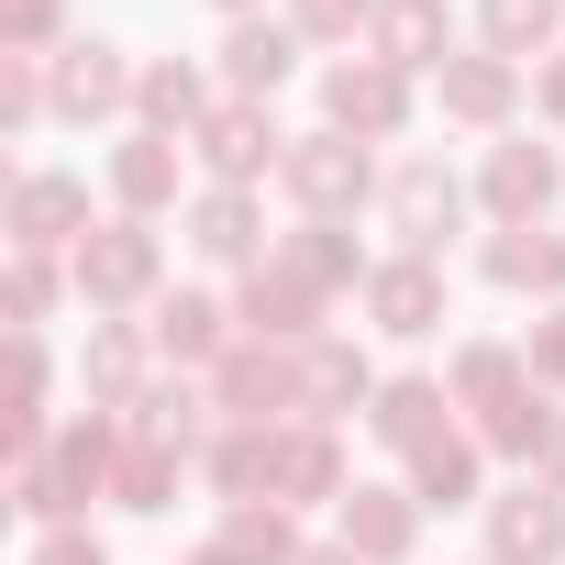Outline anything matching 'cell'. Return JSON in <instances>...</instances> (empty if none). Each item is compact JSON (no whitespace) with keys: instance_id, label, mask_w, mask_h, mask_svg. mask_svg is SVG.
I'll use <instances>...</instances> for the list:
<instances>
[{"instance_id":"obj_41","label":"cell","mask_w":565,"mask_h":565,"mask_svg":"<svg viewBox=\"0 0 565 565\" xmlns=\"http://www.w3.org/2000/svg\"><path fill=\"white\" fill-rule=\"evenodd\" d=\"M532 111H543V122H554V134H565V45H554V56H543V67H532Z\"/></svg>"},{"instance_id":"obj_27","label":"cell","mask_w":565,"mask_h":565,"mask_svg":"<svg viewBox=\"0 0 565 565\" xmlns=\"http://www.w3.org/2000/svg\"><path fill=\"white\" fill-rule=\"evenodd\" d=\"M411 499H422L433 521H444V510H488V499H499V488H488V444H477L466 422H455L444 444H422V455H411Z\"/></svg>"},{"instance_id":"obj_28","label":"cell","mask_w":565,"mask_h":565,"mask_svg":"<svg viewBox=\"0 0 565 565\" xmlns=\"http://www.w3.org/2000/svg\"><path fill=\"white\" fill-rule=\"evenodd\" d=\"M211 111H222V89H211L189 56H145V78H134V122H145V134H178V145H189Z\"/></svg>"},{"instance_id":"obj_40","label":"cell","mask_w":565,"mask_h":565,"mask_svg":"<svg viewBox=\"0 0 565 565\" xmlns=\"http://www.w3.org/2000/svg\"><path fill=\"white\" fill-rule=\"evenodd\" d=\"M521 355H532V377H543V388H565V311H543Z\"/></svg>"},{"instance_id":"obj_38","label":"cell","mask_w":565,"mask_h":565,"mask_svg":"<svg viewBox=\"0 0 565 565\" xmlns=\"http://www.w3.org/2000/svg\"><path fill=\"white\" fill-rule=\"evenodd\" d=\"M67 45V0H0V56H56Z\"/></svg>"},{"instance_id":"obj_13","label":"cell","mask_w":565,"mask_h":565,"mask_svg":"<svg viewBox=\"0 0 565 565\" xmlns=\"http://www.w3.org/2000/svg\"><path fill=\"white\" fill-rule=\"evenodd\" d=\"M178 189H189V145L134 122V134L111 145V211H122V222H167V211H178Z\"/></svg>"},{"instance_id":"obj_12","label":"cell","mask_w":565,"mask_h":565,"mask_svg":"<svg viewBox=\"0 0 565 565\" xmlns=\"http://www.w3.org/2000/svg\"><path fill=\"white\" fill-rule=\"evenodd\" d=\"M189 255H200V266L255 277V266L277 255V244H266V200H255V189H211V178H200V189H189Z\"/></svg>"},{"instance_id":"obj_2","label":"cell","mask_w":565,"mask_h":565,"mask_svg":"<svg viewBox=\"0 0 565 565\" xmlns=\"http://www.w3.org/2000/svg\"><path fill=\"white\" fill-rule=\"evenodd\" d=\"M67 277H78V300H89V322H122V311H156L167 300V244H156V222H100L78 255H67Z\"/></svg>"},{"instance_id":"obj_46","label":"cell","mask_w":565,"mask_h":565,"mask_svg":"<svg viewBox=\"0 0 565 565\" xmlns=\"http://www.w3.org/2000/svg\"><path fill=\"white\" fill-rule=\"evenodd\" d=\"M477 565H488V554H477Z\"/></svg>"},{"instance_id":"obj_36","label":"cell","mask_w":565,"mask_h":565,"mask_svg":"<svg viewBox=\"0 0 565 565\" xmlns=\"http://www.w3.org/2000/svg\"><path fill=\"white\" fill-rule=\"evenodd\" d=\"M34 122H56V78H45V56H0V134H34Z\"/></svg>"},{"instance_id":"obj_1","label":"cell","mask_w":565,"mask_h":565,"mask_svg":"<svg viewBox=\"0 0 565 565\" xmlns=\"http://www.w3.org/2000/svg\"><path fill=\"white\" fill-rule=\"evenodd\" d=\"M111 466H122V411H78L45 433V455L12 466V510L45 532V521H89V499H111Z\"/></svg>"},{"instance_id":"obj_14","label":"cell","mask_w":565,"mask_h":565,"mask_svg":"<svg viewBox=\"0 0 565 565\" xmlns=\"http://www.w3.org/2000/svg\"><path fill=\"white\" fill-rule=\"evenodd\" d=\"M477 521H488V565H565V499H554L543 477L499 488Z\"/></svg>"},{"instance_id":"obj_5","label":"cell","mask_w":565,"mask_h":565,"mask_svg":"<svg viewBox=\"0 0 565 565\" xmlns=\"http://www.w3.org/2000/svg\"><path fill=\"white\" fill-rule=\"evenodd\" d=\"M211 411L222 422H255V433H277V422H300V344H233L222 366H211Z\"/></svg>"},{"instance_id":"obj_37","label":"cell","mask_w":565,"mask_h":565,"mask_svg":"<svg viewBox=\"0 0 565 565\" xmlns=\"http://www.w3.org/2000/svg\"><path fill=\"white\" fill-rule=\"evenodd\" d=\"M78 289V277L56 266V255H12V289H0V300H12V333H45V311Z\"/></svg>"},{"instance_id":"obj_21","label":"cell","mask_w":565,"mask_h":565,"mask_svg":"<svg viewBox=\"0 0 565 565\" xmlns=\"http://www.w3.org/2000/svg\"><path fill=\"white\" fill-rule=\"evenodd\" d=\"M366 56H388L399 78H444L455 67V0H377Z\"/></svg>"},{"instance_id":"obj_17","label":"cell","mask_w":565,"mask_h":565,"mask_svg":"<svg viewBox=\"0 0 565 565\" xmlns=\"http://www.w3.org/2000/svg\"><path fill=\"white\" fill-rule=\"evenodd\" d=\"M388 377L366 366V344L355 333H311L300 344V422H344V411H366Z\"/></svg>"},{"instance_id":"obj_34","label":"cell","mask_w":565,"mask_h":565,"mask_svg":"<svg viewBox=\"0 0 565 565\" xmlns=\"http://www.w3.org/2000/svg\"><path fill=\"white\" fill-rule=\"evenodd\" d=\"M222 543L233 554H255V565H300L311 543H300V521L277 510V499H244V510H222Z\"/></svg>"},{"instance_id":"obj_19","label":"cell","mask_w":565,"mask_h":565,"mask_svg":"<svg viewBox=\"0 0 565 565\" xmlns=\"http://www.w3.org/2000/svg\"><path fill=\"white\" fill-rule=\"evenodd\" d=\"M289 78H300V34H289V12L222 23V89H233V100H277Z\"/></svg>"},{"instance_id":"obj_29","label":"cell","mask_w":565,"mask_h":565,"mask_svg":"<svg viewBox=\"0 0 565 565\" xmlns=\"http://www.w3.org/2000/svg\"><path fill=\"white\" fill-rule=\"evenodd\" d=\"M277 266H300L322 300H344V289L366 300V277H377V255L355 244V222H300V233H277Z\"/></svg>"},{"instance_id":"obj_9","label":"cell","mask_w":565,"mask_h":565,"mask_svg":"<svg viewBox=\"0 0 565 565\" xmlns=\"http://www.w3.org/2000/svg\"><path fill=\"white\" fill-rule=\"evenodd\" d=\"M45 78H56V122H122L145 67H134L111 34H67V45L45 56Z\"/></svg>"},{"instance_id":"obj_26","label":"cell","mask_w":565,"mask_h":565,"mask_svg":"<svg viewBox=\"0 0 565 565\" xmlns=\"http://www.w3.org/2000/svg\"><path fill=\"white\" fill-rule=\"evenodd\" d=\"M366 433L411 466L422 444H444V433H455V388H444V377H388V388L366 399Z\"/></svg>"},{"instance_id":"obj_39","label":"cell","mask_w":565,"mask_h":565,"mask_svg":"<svg viewBox=\"0 0 565 565\" xmlns=\"http://www.w3.org/2000/svg\"><path fill=\"white\" fill-rule=\"evenodd\" d=\"M23 565H111V543H100L89 521H45V532L23 543Z\"/></svg>"},{"instance_id":"obj_8","label":"cell","mask_w":565,"mask_h":565,"mask_svg":"<svg viewBox=\"0 0 565 565\" xmlns=\"http://www.w3.org/2000/svg\"><path fill=\"white\" fill-rule=\"evenodd\" d=\"M322 122L355 134V145H399L411 134V78L388 56H333L322 67Z\"/></svg>"},{"instance_id":"obj_25","label":"cell","mask_w":565,"mask_h":565,"mask_svg":"<svg viewBox=\"0 0 565 565\" xmlns=\"http://www.w3.org/2000/svg\"><path fill=\"white\" fill-rule=\"evenodd\" d=\"M444 388H455V411H477V433H488V422H499V411H521L543 377H532V355H521V344H488V333H477V344H455V377H444Z\"/></svg>"},{"instance_id":"obj_11","label":"cell","mask_w":565,"mask_h":565,"mask_svg":"<svg viewBox=\"0 0 565 565\" xmlns=\"http://www.w3.org/2000/svg\"><path fill=\"white\" fill-rule=\"evenodd\" d=\"M145 344H156V366L211 377V366L244 344V322H233V300H211V289H167V300L145 311Z\"/></svg>"},{"instance_id":"obj_33","label":"cell","mask_w":565,"mask_h":565,"mask_svg":"<svg viewBox=\"0 0 565 565\" xmlns=\"http://www.w3.org/2000/svg\"><path fill=\"white\" fill-rule=\"evenodd\" d=\"M554 34H565V0H477V45L510 67H543Z\"/></svg>"},{"instance_id":"obj_15","label":"cell","mask_w":565,"mask_h":565,"mask_svg":"<svg viewBox=\"0 0 565 565\" xmlns=\"http://www.w3.org/2000/svg\"><path fill=\"white\" fill-rule=\"evenodd\" d=\"M366 333H388V344L444 333V266H433V255H377V277H366Z\"/></svg>"},{"instance_id":"obj_10","label":"cell","mask_w":565,"mask_h":565,"mask_svg":"<svg viewBox=\"0 0 565 565\" xmlns=\"http://www.w3.org/2000/svg\"><path fill=\"white\" fill-rule=\"evenodd\" d=\"M554 200H565V156L532 145V134H499L488 167H477V211H488L499 233H521V222H543Z\"/></svg>"},{"instance_id":"obj_22","label":"cell","mask_w":565,"mask_h":565,"mask_svg":"<svg viewBox=\"0 0 565 565\" xmlns=\"http://www.w3.org/2000/svg\"><path fill=\"white\" fill-rule=\"evenodd\" d=\"M477 277L510 289V300H554V311H565V233H554V222L488 233V244H477Z\"/></svg>"},{"instance_id":"obj_35","label":"cell","mask_w":565,"mask_h":565,"mask_svg":"<svg viewBox=\"0 0 565 565\" xmlns=\"http://www.w3.org/2000/svg\"><path fill=\"white\" fill-rule=\"evenodd\" d=\"M289 34H300V45H344V56H355V45L377 34V0H289Z\"/></svg>"},{"instance_id":"obj_32","label":"cell","mask_w":565,"mask_h":565,"mask_svg":"<svg viewBox=\"0 0 565 565\" xmlns=\"http://www.w3.org/2000/svg\"><path fill=\"white\" fill-rule=\"evenodd\" d=\"M189 477H200V466H189L178 444H156V433H134V422H122V466H111V499H122V510H145V521H156V510H178V488H189Z\"/></svg>"},{"instance_id":"obj_44","label":"cell","mask_w":565,"mask_h":565,"mask_svg":"<svg viewBox=\"0 0 565 565\" xmlns=\"http://www.w3.org/2000/svg\"><path fill=\"white\" fill-rule=\"evenodd\" d=\"M211 12H222V23H255V12H266V0H211Z\"/></svg>"},{"instance_id":"obj_31","label":"cell","mask_w":565,"mask_h":565,"mask_svg":"<svg viewBox=\"0 0 565 565\" xmlns=\"http://www.w3.org/2000/svg\"><path fill=\"white\" fill-rule=\"evenodd\" d=\"M277 433H289V422H277ZM277 433H255V422H222L211 444H200V477L244 510V499H266L277 488Z\"/></svg>"},{"instance_id":"obj_45","label":"cell","mask_w":565,"mask_h":565,"mask_svg":"<svg viewBox=\"0 0 565 565\" xmlns=\"http://www.w3.org/2000/svg\"><path fill=\"white\" fill-rule=\"evenodd\" d=\"M300 565H355V554H344V543H311V554H300Z\"/></svg>"},{"instance_id":"obj_18","label":"cell","mask_w":565,"mask_h":565,"mask_svg":"<svg viewBox=\"0 0 565 565\" xmlns=\"http://www.w3.org/2000/svg\"><path fill=\"white\" fill-rule=\"evenodd\" d=\"M422 521H433V510H422L411 488H355V499L333 510V543H344L355 565H411V543H422Z\"/></svg>"},{"instance_id":"obj_24","label":"cell","mask_w":565,"mask_h":565,"mask_svg":"<svg viewBox=\"0 0 565 565\" xmlns=\"http://www.w3.org/2000/svg\"><path fill=\"white\" fill-rule=\"evenodd\" d=\"M433 100H444V122H466V134H510V111H521V67L510 56H455L444 78H433Z\"/></svg>"},{"instance_id":"obj_20","label":"cell","mask_w":565,"mask_h":565,"mask_svg":"<svg viewBox=\"0 0 565 565\" xmlns=\"http://www.w3.org/2000/svg\"><path fill=\"white\" fill-rule=\"evenodd\" d=\"M277 510H344L355 499V477H344V444H333V422H289V433H277V488H266Z\"/></svg>"},{"instance_id":"obj_16","label":"cell","mask_w":565,"mask_h":565,"mask_svg":"<svg viewBox=\"0 0 565 565\" xmlns=\"http://www.w3.org/2000/svg\"><path fill=\"white\" fill-rule=\"evenodd\" d=\"M322 311H333V300L311 289L300 266H277V255H266L244 289H233V322H244L255 344H311V333H322Z\"/></svg>"},{"instance_id":"obj_30","label":"cell","mask_w":565,"mask_h":565,"mask_svg":"<svg viewBox=\"0 0 565 565\" xmlns=\"http://www.w3.org/2000/svg\"><path fill=\"white\" fill-rule=\"evenodd\" d=\"M122 422H134V433H156V444H178L189 466H200V444L222 433V411H211V377H178V366H167V377H156V388H145Z\"/></svg>"},{"instance_id":"obj_42","label":"cell","mask_w":565,"mask_h":565,"mask_svg":"<svg viewBox=\"0 0 565 565\" xmlns=\"http://www.w3.org/2000/svg\"><path fill=\"white\" fill-rule=\"evenodd\" d=\"M532 477H543V488H554V499H565V422H554V433H543V455H532Z\"/></svg>"},{"instance_id":"obj_7","label":"cell","mask_w":565,"mask_h":565,"mask_svg":"<svg viewBox=\"0 0 565 565\" xmlns=\"http://www.w3.org/2000/svg\"><path fill=\"white\" fill-rule=\"evenodd\" d=\"M0 222H12V255H78L100 222H89V178L78 167H23L12 178V211H0Z\"/></svg>"},{"instance_id":"obj_3","label":"cell","mask_w":565,"mask_h":565,"mask_svg":"<svg viewBox=\"0 0 565 565\" xmlns=\"http://www.w3.org/2000/svg\"><path fill=\"white\" fill-rule=\"evenodd\" d=\"M277 189L300 200V222H355L388 178H377V156H366L355 134L322 122V134H289V167H277Z\"/></svg>"},{"instance_id":"obj_43","label":"cell","mask_w":565,"mask_h":565,"mask_svg":"<svg viewBox=\"0 0 565 565\" xmlns=\"http://www.w3.org/2000/svg\"><path fill=\"white\" fill-rule=\"evenodd\" d=\"M178 565H255V554H233V543H222V532H211V543H189V554H178Z\"/></svg>"},{"instance_id":"obj_23","label":"cell","mask_w":565,"mask_h":565,"mask_svg":"<svg viewBox=\"0 0 565 565\" xmlns=\"http://www.w3.org/2000/svg\"><path fill=\"white\" fill-rule=\"evenodd\" d=\"M156 377H167V366H156L145 322H89V355H78V388H89V411H134Z\"/></svg>"},{"instance_id":"obj_6","label":"cell","mask_w":565,"mask_h":565,"mask_svg":"<svg viewBox=\"0 0 565 565\" xmlns=\"http://www.w3.org/2000/svg\"><path fill=\"white\" fill-rule=\"evenodd\" d=\"M189 156H200V178L211 189H255L266 167H289V134H277V100H233L222 89V111L189 134Z\"/></svg>"},{"instance_id":"obj_4","label":"cell","mask_w":565,"mask_h":565,"mask_svg":"<svg viewBox=\"0 0 565 565\" xmlns=\"http://www.w3.org/2000/svg\"><path fill=\"white\" fill-rule=\"evenodd\" d=\"M466 200H477V189H466L444 156H399V167H388V189H377V211H388L399 255H433V266H444V244L466 233Z\"/></svg>"}]
</instances>
